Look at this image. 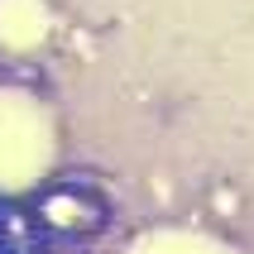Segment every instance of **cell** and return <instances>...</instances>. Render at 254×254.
<instances>
[{"mask_svg":"<svg viewBox=\"0 0 254 254\" xmlns=\"http://www.w3.org/2000/svg\"><path fill=\"white\" fill-rule=\"evenodd\" d=\"M48 154V125L19 91H0V183L19 187Z\"/></svg>","mask_w":254,"mask_h":254,"instance_id":"1","label":"cell"}]
</instances>
